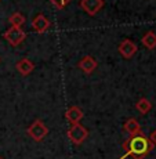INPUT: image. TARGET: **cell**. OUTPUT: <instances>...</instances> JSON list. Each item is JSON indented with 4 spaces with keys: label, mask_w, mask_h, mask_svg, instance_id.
I'll use <instances>...</instances> for the list:
<instances>
[{
    "label": "cell",
    "mask_w": 156,
    "mask_h": 159,
    "mask_svg": "<svg viewBox=\"0 0 156 159\" xmlns=\"http://www.w3.org/2000/svg\"><path fill=\"white\" fill-rule=\"evenodd\" d=\"M123 148L126 151V154L123 155L122 159H124L126 157H131L133 159H144L152 151L154 145L149 141L148 137H145L142 133H140L136 134V136H130V139L124 141Z\"/></svg>",
    "instance_id": "1"
},
{
    "label": "cell",
    "mask_w": 156,
    "mask_h": 159,
    "mask_svg": "<svg viewBox=\"0 0 156 159\" xmlns=\"http://www.w3.org/2000/svg\"><path fill=\"white\" fill-rule=\"evenodd\" d=\"M88 136V131L84 126H82L80 123H76V125H72L71 129L68 130V137L69 140L76 145H80L82 143L87 139Z\"/></svg>",
    "instance_id": "2"
},
{
    "label": "cell",
    "mask_w": 156,
    "mask_h": 159,
    "mask_svg": "<svg viewBox=\"0 0 156 159\" xmlns=\"http://www.w3.org/2000/svg\"><path fill=\"white\" fill-rule=\"evenodd\" d=\"M47 133H48L47 126L43 123L40 119L35 120V122H33V123L28 127V134H29V137H30V139H33L35 141H42V140L44 139L46 136H47Z\"/></svg>",
    "instance_id": "3"
},
{
    "label": "cell",
    "mask_w": 156,
    "mask_h": 159,
    "mask_svg": "<svg viewBox=\"0 0 156 159\" xmlns=\"http://www.w3.org/2000/svg\"><path fill=\"white\" fill-rule=\"evenodd\" d=\"M25 38H26V33L21 28H15V26H11V28L7 29L4 33V39L11 46H20L25 40Z\"/></svg>",
    "instance_id": "4"
},
{
    "label": "cell",
    "mask_w": 156,
    "mask_h": 159,
    "mask_svg": "<svg viewBox=\"0 0 156 159\" xmlns=\"http://www.w3.org/2000/svg\"><path fill=\"white\" fill-rule=\"evenodd\" d=\"M119 53L123 58H131L137 53V44L130 39H124L120 44H119Z\"/></svg>",
    "instance_id": "5"
},
{
    "label": "cell",
    "mask_w": 156,
    "mask_h": 159,
    "mask_svg": "<svg viewBox=\"0 0 156 159\" xmlns=\"http://www.w3.org/2000/svg\"><path fill=\"white\" fill-rule=\"evenodd\" d=\"M80 6L88 15H96L104 7V0H82Z\"/></svg>",
    "instance_id": "6"
},
{
    "label": "cell",
    "mask_w": 156,
    "mask_h": 159,
    "mask_svg": "<svg viewBox=\"0 0 156 159\" xmlns=\"http://www.w3.org/2000/svg\"><path fill=\"white\" fill-rule=\"evenodd\" d=\"M32 26H33V29H35L36 32L43 33V32H46V30L48 29V26H50V21H48V18L46 17V15L38 14L32 20Z\"/></svg>",
    "instance_id": "7"
},
{
    "label": "cell",
    "mask_w": 156,
    "mask_h": 159,
    "mask_svg": "<svg viewBox=\"0 0 156 159\" xmlns=\"http://www.w3.org/2000/svg\"><path fill=\"white\" fill-rule=\"evenodd\" d=\"M79 68H80L84 73L90 75V73H93L94 71H96V68H97V61L94 60L93 57L86 56V57H83L80 61H79Z\"/></svg>",
    "instance_id": "8"
},
{
    "label": "cell",
    "mask_w": 156,
    "mask_h": 159,
    "mask_svg": "<svg viewBox=\"0 0 156 159\" xmlns=\"http://www.w3.org/2000/svg\"><path fill=\"white\" fill-rule=\"evenodd\" d=\"M65 118L68 122H71L72 125L80 123V120L83 119V111L79 107H71L68 111L65 112Z\"/></svg>",
    "instance_id": "9"
},
{
    "label": "cell",
    "mask_w": 156,
    "mask_h": 159,
    "mask_svg": "<svg viewBox=\"0 0 156 159\" xmlns=\"http://www.w3.org/2000/svg\"><path fill=\"white\" fill-rule=\"evenodd\" d=\"M33 68H35V65H33V62L30 60H28V58H22V60H20L17 62V71L22 76L29 75V73L33 71Z\"/></svg>",
    "instance_id": "10"
},
{
    "label": "cell",
    "mask_w": 156,
    "mask_h": 159,
    "mask_svg": "<svg viewBox=\"0 0 156 159\" xmlns=\"http://www.w3.org/2000/svg\"><path fill=\"white\" fill-rule=\"evenodd\" d=\"M124 130L127 131L130 136H136V134H140L141 133V126H140L138 120H136L134 118H130L126 120V123H124Z\"/></svg>",
    "instance_id": "11"
},
{
    "label": "cell",
    "mask_w": 156,
    "mask_h": 159,
    "mask_svg": "<svg viewBox=\"0 0 156 159\" xmlns=\"http://www.w3.org/2000/svg\"><path fill=\"white\" fill-rule=\"evenodd\" d=\"M142 44L145 46L146 48H149V50H152V48L156 47V33H154L152 30H149V32H146L145 35L142 36L141 39Z\"/></svg>",
    "instance_id": "12"
},
{
    "label": "cell",
    "mask_w": 156,
    "mask_h": 159,
    "mask_svg": "<svg viewBox=\"0 0 156 159\" xmlns=\"http://www.w3.org/2000/svg\"><path fill=\"white\" fill-rule=\"evenodd\" d=\"M136 108L138 109V112H141L142 115H145L152 109V104H151L149 100H146V98H140L136 104Z\"/></svg>",
    "instance_id": "13"
},
{
    "label": "cell",
    "mask_w": 156,
    "mask_h": 159,
    "mask_svg": "<svg viewBox=\"0 0 156 159\" xmlns=\"http://www.w3.org/2000/svg\"><path fill=\"white\" fill-rule=\"evenodd\" d=\"M24 22H25V17L21 13H14L10 17V24L15 28H21L24 25Z\"/></svg>",
    "instance_id": "14"
},
{
    "label": "cell",
    "mask_w": 156,
    "mask_h": 159,
    "mask_svg": "<svg viewBox=\"0 0 156 159\" xmlns=\"http://www.w3.org/2000/svg\"><path fill=\"white\" fill-rule=\"evenodd\" d=\"M51 3H53L54 6H56L57 8H60V10H62V8H65L66 6L71 3V0H50Z\"/></svg>",
    "instance_id": "15"
},
{
    "label": "cell",
    "mask_w": 156,
    "mask_h": 159,
    "mask_svg": "<svg viewBox=\"0 0 156 159\" xmlns=\"http://www.w3.org/2000/svg\"><path fill=\"white\" fill-rule=\"evenodd\" d=\"M149 141H151L152 143V145H156V129L154 130V131H152V133H151V136H149Z\"/></svg>",
    "instance_id": "16"
},
{
    "label": "cell",
    "mask_w": 156,
    "mask_h": 159,
    "mask_svg": "<svg viewBox=\"0 0 156 159\" xmlns=\"http://www.w3.org/2000/svg\"><path fill=\"white\" fill-rule=\"evenodd\" d=\"M0 159H2V158H0Z\"/></svg>",
    "instance_id": "17"
}]
</instances>
